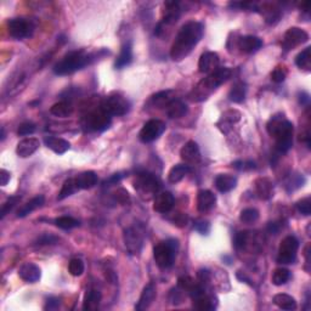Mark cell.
<instances>
[{"instance_id": "obj_44", "label": "cell", "mask_w": 311, "mask_h": 311, "mask_svg": "<svg viewBox=\"0 0 311 311\" xmlns=\"http://www.w3.org/2000/svg\"><path fill=\"white\" fill-rule=\"evenodd\" d=\"M197 285V282L194 281L192 277L190 276H181L180 279L178 280V287L184 292H190L191 289L193 288L194 286Z\"/></svg>"}, {"instance_id": "obj_48", "label": "cell", "mask_w": 311, "mask_h": 311, "mask_svg": "<svg viewBox=\"0 0 311 311\" xmlns=\"http://www.w3.org/2000/svg\"><path fill=\"white\" fill-rule=\"evenodd\" d=\"M173 224L178 227H184L188 224V215L186 213H176L173 217Z\"/></svg>"}, {"instance_id": "obj_4", "label": "cell", "mask_w": 311, "mask_h": 311, "mask_svg": "<svg viewBox=\"0 0 311 311\" xmlns=\"http://www.w3.org/2000/svg\"><path fill=\"white\" fill-rule=\"evenodd\" d=\"M95 58V54H88L84 50L71 51L54 66V73L58 76H68L88 66Z\"/></svg>"}, {"instance_id": "obj_31", "label": "cell", "mask_w": 311, "mask_h": 311, "mask_svg": "<svg viewBox=\"0 0 311 311\" xmlns=\"http://www.w3.org/2000/svg\"><path fill=\"white\" fill-rule=\"evenodd\" d=\"M100 301H101L100 291L92 288L88 293H86L85 299H84V304H83V309L88 310V311L97 310L98 306H100Z\"/></svg>"}, {"instance_id": "obj_11", "label": "cell", "mask_w": 311, "mask_h": 311, "mask_svg": "<svg viewBox=\"0 0 311 311\" xmlns=\"http://www.w3.org/2000/svg\"><path fill=\"white\" fill-rule=\"evenodd\" d=\"M309 40V34L304 31V29L299 28V27H291L285 33V37L282 40V47L285 51H291L295 47L301 45V44L306 43Z\"/></svg>"}, {"instance_id": "obj_2", "label": "cell", "mask_w": 311, "mask_h": 311, "mask_svg": "<svg viewBox=\"0 0 311 311\" xmlns=\"http://www.w3.org/2000/svg\"><path fill=\"white\" fill-rule=\"evenodd\" d=\"M268 133L276 140V149L280 153H286L293 146V124L283 115H276L266 125Z\"/></svg>"}, {"instance_id": "obj_15", "label": "cell", "mask_w": 311, "mask_h": 311, "mask_svg": "<svg viewBox=\"0 0 311 311\" xmlns=\"http://www.w3.org/2000/svg\"><path fill=\"white\" fill-rule=\"evenodd\" d=\"M180 157L185 163L191 164V166L199 163V161H201V151H199L197 142L188 141L185 143L180 151Z\"/></svg>"}, {"instance_id": "obj_24", "label": "cell", "mask_w": 311, "mask_h": 311, "mask_svg": "<svg viewBox=\"0 0 311 311\" xmlns=\"http://www.w3.org/2000/svg\"><path fill=\"white\" fill-rule=\"evenodd\" d=\"M74 179H76V182L78 187H79V190H89V188L94 187L98 180L96 173L92 172V170L80 173V174L76 176Z\"/></svg>"}, {"instance_id": "obj_27", "label": "cell", "mask_w": 311, "mask_h": 311, "mask_svg": "<svg viewBox=\"0 0 311 311\" xmlns=\"http://www.w3.org/2000/svg\"><path fill=\"white\" fill-rule=\"evenodd\" d=\"M187 106L186 103L182 102L181 100H179V98H175V100H173L172 102H170L168 106L166 107V112L167 116L169 117V118L175 119V118H181V117H184L187 113Z\"/></svg>"}, {"instance_id": "obj_19", "label": "cell", "mask_w": 311, "mask_h": 311, "mask_svg": "<svg viewBox=\"0 0 311 311\" xmlns=\"http://www.w3.org/2000/svg\"><path fill=\"white\" fill-rule=\"evenodd\" d=\"M156 294H157V292H156L154 283L149 282L148 285L143 288L141 295H140L139 301H137L135 305V310L142 311V310L148 309V307L151 306V304L153 303Z\"/></svg>"}, {"instance_id": "obj_29", "label": "cell", "mask_w": 311, "mask_h": 311, "mask_svg": "<svg viewBox=\"0 0 311 311\" xmlns=\"http://www.w3.org/2000/svg\"><path fill=\"white\" fill-rule=\"evenodd\" d=\"M174 94H175L174 90L160 91L151 97V102L153 106L157 107V109H162V107L166 109L173 100H175Z\"/></svg>"}, {"instance_id": "obj_53", "label": "cell", "mask_w": 311, "mask_h": 311, "mask_svg": "<svg viewBox=\"0 0 311 311\" xmlns=\"http://www.w3.org/2000/svg\"><path fill=\"white\" fill-rule=\"evenodd\" d=\"M123 174H122V173H117V174H113L112 176H111V178L109 179V180H105V182H103V185L105 186H111V185H113V184H116V182H118V181H121L122 179H123Z\"/></svg>"}, {"instance_id": "obj_50", "label": "cell", "mask_w": 311, "mask_h": 311, "mask_svg": "<svg viewBox=\"0 0 311 311\" xmlns=\"http://www.w3.org/2000/svg\"><path fill=\"white\" fill-rule=\"evenodd\" d=\"M58 241H59L58 237H55V236H53V235H49V233H45V235H41L35 243L39 244V246H45V244L56 243Z\"/></svg>"}, {"instance_id": "obj_5", "label": "cell", "mask_w": 311, "mask_h": 311, "mask_svg": "<svg viewBox=\"0 0 311 311\" xmlns=\"http://www.w3.org/2000/svg\"><path fill=\"white\" fill-rule=\"evenodd\" d=\"M179 250V241L175 238H170L164 242H161L153 249V258L156 264L161 269H169L174 264L176 254Z\"/></svg>"}, {"instance_id": "obj_18", "label": "cell", "mask_w": 311, "mask_h": 311, "mask_svg": "<svg viewBox=\"0 0 311 311\" xmlns=\"http://www.w3.org/2000/svg\"><path fill=\"white\" fill-rule=\"evenodd\" d=\"M39 145H40V142H39V140L35 139V137H26V139L21 140V141L17 143L16 153L21 158L31 157L39 148Z\"/></svg>"}, {"instance_id": "obj_16", "label": "cell", "mask_w": 311, "mask_h": 311, "mask_svg": "<svg viewBox=\"0 0 311 311\" xmlns=\"http://www.w3.org/2000/svg\"><path fill=\"white\" fill-rule=\"evenodd\" d=\"M174 196L172 193L166 191V192H161L156 196L154 201H153V211L157 212V213H169L172 211L173 207H174Z\"/></svg>"}, {"instance_id": "obj_6", "label": "cell", "mask_w": 311, "mask_h": 311, "mask_svg": "<svg viewBox=\"0 0 311 311\" xmlns=\"http://www.w3.org/2000/svg\"><path fill=\"white\" fill-rule=\"evenodd\" d=\"M134 187L140 193V196L148 199L152 194L158 192L161 187V182L156 175L143 172L136 175L135 181H134Z\"/></svg>"}, {"instance_id": "obj_46", "label": "cell", "mask_w": 311, "mask_h": 311, "mask_svg": "<svg viewBox=\"0 0 311 311\" xmlns=\"http://www.w3.org/2000/svg\"><path fill=\"white\" fill-rule=\"evenodd\" d=\"M297 209L299 211V213H301L303 215H310L311 213L310 197H306V198H303L299 202H297Z\"/></svg>"}, {"instance_id": "obj_1", "label": "cell", "mask_w": 311, "mask_h": 311, "mask_svg": "<svg viewBox=\"0 0 311 311\" xmlns=\"http://www.w3.org/2000/svg\"><path fill=\"white\" fill-rule=\"evenodd\" d=\"M204 33V27L197 21H188L181 27L170 47L173 61H181L190 55L194 46L199 43Z\"/></svg>"}, {"instance_id": "obj_28", "label": "cell", "mask_w": 311, "mask_h": 311, "mask_svg": "<svg viewBox=\"0 0 311 311\" xmlns=\"http://www.w3.org/2000/svg\"><path fill=\"white\" fill-rule=\"evenodd\" d=\"M274 304L276 305V306H279L280 309L282 310H295L297 309V301H295V299L292 297V295L286 294V293H279V294H276L274 297Z\"/></svg>"}, {"instance_id": "obj_26", "label": "cell", "mask_w": 311, "mask_h": 311, "mask_svg": "<svg viewBox=\"0 0 311 311\" xmlns=\"http://www.w3.org/2000/svg\"><path fill=\"white\" fill-rule=\"evenodd\" d=\"M44 202H45V197H44L43 194H38V196H35L34 198H32L31 201L27 202L26 204H23L22 207L19 209L17 218H25L28 214L33 213V212L37 211L38 208H40L41 205L44 204Z\"/></svg>"}, {"instance_id": "obj_33", "label": "cell", "mask_w": 311, "mask_h": 311, "mask_svg": "<svg viewBox=\"0 0 311 311\" xmlns=\"http://www.w3.org/2000/svg\"><path fill=\"white\" fill-rule=\"evenodd\" d=\"M131 61H133V49H131V45L129 43L124 44V45L122 46L121 54H119V56L116 60V68L122 70L125 66L130 65Z\"/></svg>"}, {"instance_id": "obj_47", "label": "cell", "mask_w": 311, "mask_h": 311, "mask_svg": "<svg viewBox=\"0 0 311 311\" xmlns=\"http://www.w3.org/2000/svg\"><path fill=\"white\" fill-rule=\"evenodd\" d=\"M34 131H35V124L31 123V122H25V123L20 124L17 133H19V135L26 136V135H32Z\"/></svg>"}, {"instance_id": "obj_49", "label": "cell", "mask_w": 311, "mask_h": 311, "mask_svg": "<svg viewBox=\"0 0 311 311\" xmlns=\"http://www.w3.org/2000/svg\"><path fill=\"white\" fill-rule=\"evenodd\" d=\"M194 230L198 231L201 235H208V232L211 231V224L207 220H198L194 223Z\"/></svg>"}, {"instance_id": "obj_51", "label": "cell", "mask_w": 311, "mask_h": 311, "mask_svg": "<svg viewBox=\"0 0 311 311\" xmlns=\"http://www.w3.org/2000/svg\"><path fill=\"white\" fill-rule=\"evenodd\" d=\"M232 167L235 169L238 170H250V169H255V164L252 161L249 162H243V161H237V162H233Z\"/></svg>"}, {"instance_id": "obj_10", "label": "cell", "mask_w": 311, "mask_h": 311, "mask_svg": "<svg viewBox=\"0 0 311 311\" xmlns=\"http://www.w3.org/2000/svg\"><path fill=\"white\" fill-rule=\"evenodd\" d=\"M101 109L111 117H119L128 113V111L130 109V105L128 102V100H125L121 95H112V96L105 98L102 103H101Z\"/></svg>"}, {"instance_id": "obj_37", "label": "cell", "mask_w": 311, "mask_h": 311, "mask_svg": "<svg viewBox=\"0 0 311 311\" xmlns=\"http://www.w3.org/2000/svg\"><path fill=\"white\" fill-rule=\"evenodd\" d=\"M289 279H291V271L287 270L285 268H279L272 272L271 280L275 286L286 285V283L289 281Z\"/></svg>"}, {"instance_id": "obj_36", "label": "cell", "mask_w": 311, "mask_h": 311, "mask_svg": "<svg viewBox=\"0 0 311 311\" xmlns=\"http://www.w3.org/2000/svg\"><path fill=\"white\" fill-rule=\"evenodd\" d=\"M79 191V187H78L76 179H68V180H66L64 182V185H62L61 191H60L58 199L59 201H62V199L67 198V197L72 196L73 193H76Z\"/></svg>"}, {"instance_id": "obj_32", "label": "cell", "mask_w": 311, "mask_h": 311, "mask_svg": "<svg viewBox=\"0 0 311 311\" xmlns=\"http://www.w3.org/2000/svg\"><path fill=\"white\" fill-rule=\"evenodd\" d=\"M50 113L58 118H67L73 113V106L68 101H60V102L53 105Z\"/></svg>"}, {"instance_id": "obj_14", "label": "cell", "mask_w": 311, "mask_h": 311, "mask_svg": "<svg viewBox=\"0 0 311 311\" xmlns=\"http://www.w3.org/2000/svg\"><path fill=\"white\" fill-rule=\"evenodd\" d=\"M219 55L214 51L203 53L198 61V70L201 73L211 74L219 67Z\"/></svg>"}, {"instance_id": "obj_45", "label": "cell", "mask_w": 311, "mask_h": 311, "mask_svg": "<svg viewBox=\"0 0 311 311\" xmlns=\"http://www.w3.org/2000/svg\"><path fill=\"white\" fill-rule=\"evenodd\" d=\"M113 197H115V199L118 203H121V204H129L130 203V194L128 192L127 190H124V188H117L115 191V193H113Z\"/></svg>"}, {"instance_id": "obj_30", "label": "cell", "mask_w": 311, "mask_h": 311, "mask_svg": "<svg viewBox=\"0 0 311 311\" xmlns=\"http://www.w3.org/2000/svg\"><path fill=\"white\" fill-rule=\"evenodd\" d=\"M190 172V166H186V164H176V166H174L169 170L168 180L170 184H178V182H180Z\"/></svg>"}, {"instance_id": "obj_52", "label": "cell", "mask_w": 311, "mask_h": 311, "mask_svg": "<svg viewBox=\"0 0 311 311\" xmlns=\"http://www.w3.org/2000/svg\"><path fill=\"white\" fill-rule=\"evenodd\" d=\"M60 299L55 297H50L47 298L46 305H45V310H56L60 307Z\"/></svg>"}, {"instance_id": "obj_3", "label": "cell", "mask_w": 311, "mask_h": 311, "mask_svg": "<svg viewBox=\"0 0 311 311\" xmlns=\"http://www.w3.org/2000/svg\"><path fill=\"white\" fill-rule=\"evenodd\" d=\"M232 72L227 67H218L214 72L208 74L207 78L202 79L193 89L191 94V100L192 101H203L208 98L209 95L213 92L215 89H218L221 84L226 82L231 77Z\"/></svg>"}, {"instance_id": "obj_34", "label": "cell", "mask_w": 311, "mask_h": 311, "mask_svg": "<svg viewBox=\"0 0 311 311\" xmlns=\"http://www.w3.org/2000/svg\"><path fill=\"white\" fill-rule=\"evenodd\" d=\"M246 84L243 82H237L232 85L231 90L229 92V98L230 101L236 103L243 102L244 98H246Z\"/></svg>"}, {"instance_id": "obj_17", "label": "cell", "mask_w": 311, "mask_h": 311, "mask_svg": "<svg viewBox=\"0 0 311 311\" xmlns=\"http://www.w3.org/2000/svg\"><path fill=\"white\" fill-rule=\"evenodd\" d=\"M256 196L263 201H269L274 197V184L268 178H258L254 181Z\"/></svg>"}, {"instance_id": "obj_41", "label": "cell", "mask_w": 311, "mask_h": 311, "mask_svg": "<svg viewBox=\"0 0 311 311\" xmlns=\"http://www.w3.org/2000/svg\"><path fill=\"white\" fill-rule=\"evenodd\" d=\"M21 201V196H13L10 198L7 199V202L3 204L2 212H0V219H4L7 217V214L10 213L11 211L15 208V205L19 204V202Z\"/></svg>"}, {"instance_id": "obj_22", "label": "cell", "mask_w": 311, "mask_h": 311, "mask_svg": "<svg viewBox=\"0 0 311 311\" xmlns=\"http://www.w3.org/2000/svg\"><path fill=\"white\" fill-rule=\"evenodd\" d=\"M263 46V40L255 35H244L238 39V47L242 53L253 54Z\"/></svg>"}, {"instance_id": "obj_13", "label": "cell", "mask_w": 311, "mask_h": 311, "mask_svg": "<svg viewBox=\"0 0 311 311\" xmlns=\"http://www.w3.org/2000/svg\"><path fill=\"white\" fill-rule=\"evenodd\" d=\"M143 242V231L140 227L133 226L124 231V243L130 254L140 253Z\"/></svg>"}, {"instance_id": "obj_9", "label": "cell", "mask_w": 311, "mask_h": 311, "mask_svg": "<svg viewBox=\"0 0 311 311\" xmlns=\"http://www.w3.org/2000/svg\"><path fill=\"white\" fill-rule=\"evenodd\" d=\"M9 34L15 39L32 37L35 31V23L28 19H13L8 22Z\"/></svg>"}, {"instance_id": "obj_8", "label": "cell", "mask_w": 311, "mask_h": 311, "mask_svg": "<svg viewBox=\"0 0 311 311\" xmlns=\"http://www.w3.org/2000/svg\"><path fill=\"white\" fill-rule=\"evenodd\" d=\"M299 248V241L294 236H287L282 240L279 247L277 263L279 264H294L297 260V252Z\"/></svg>"}, {"instance_id": "obj_20", "label": "cell", "mask_w": 311, "mask_h": 311, "mask_svg": "<svg viewBox=\"0 0 311 311\" xmlns=\"http://www.w3.org/2000/svg\"><path fill=\"white\" fill-rule=\"evenodd\" d=\"M217 203V197L209 190H201L197 194V209L201 213L209 212L212 208H214Z\"/></svg>"}, {"instance_id": "obj_39", "label": "cell", "mask_w": 311, "mask_h": 311, "mask_svg": "<svg viewBox=\"0 0 311 311\" xmlns=\"http://www.w3.org/2000/svg\"><path fill=\"white\" fill-rule=\"evenodd\" d=\"M55 225L62 230H71L79 226V221L72 217H60L55 220Z\"/></svg>"}, {"instance_id": "obj_25", "label": "cell", "mask_w": 311, "mask_h": 311, "mask_svg": "<svg viewBox=\"0 0 311 311\" xmlns=\"http://www.w3.org/2000/svg\"><path fill=\"white\" fill-rule=\"evenodd\" d=\"M215 187L220 191V192L225 193L230 192L233 190L237 185V179L236 176L230 175V174H220L215 178Z\"/></svg>"}, {"instance_id": "obj_40", "label": "cell", "mask_w": 311, "mask_h": 311, "mask_svg": "<svg viewBox=\"0 0 311 311\" xmlns=\"http://www.w3.org/2000/svg\"><path fill=\"white\" fill-rule=\"evenodd\" d=\"M68 271L74 277L82 276L83 272H84V263H83V260L78 258L72 259L70 264H68Z\"/></svg>"}, {"instance_id": "obj_7", "label": "cell", "mask_w": 311, "mask_h": 311, "mask_svg": "<svg viewBox=\"0 0 311 311\" xmlns=\"http://www.w3.org/2000/svg\"><path fill=\"white\" fill-rule=\"evenodd\" d=\"M111 117L107 115L105 111L101 109H95L83 118V127L89 131H103L110 127L111 124Z\"/></svg>"}, {"instance_id": "obj_55", "label": "cell", "mask_w": 311, "mask_h": 311, "mask_svg": "<svg viewBox=\"0 0 311 311\" xmlns=\"http://www.w3.org/2000/svg\"><path fill=\"white\" fill-rule=\"evenodd\" d=\"M310 101V96L309 94H306V92H301L300 95H299V102H300L301 105H307Z\"/></svg>"}, {"instance_id": "obj_12", "label": "cell", "mask_w": 311, "mask_h": 311, "mask_svg": "<svg viewBox=\"0 0 311 311\" xmlns=\"http://www.w3.org/2000/svg\"><path fill=\"white\" fill-rule=\"evenodd\" d=\"M166 130V123L160 119H151L143 124L142 129L140 130L139 137L142 142H153L157 140Z\"/></svg>"}, {"instance_id": "obj_21", "label": "cell", "mask_w": 311, "mask_h": 311, "mask_svg": "<svg viewBox=\"0 0 311 311\" xmlns=\"http://www.w3.org/2000/svg\"><path fill=\"white\" fill-rule=\"evenodd\" d=\"M19 276L23 281L29 283H34L37 281L40 280L41 271L39 269L38 265L33 264V263H26L20 268L19 270Z\"/></svg>"}, {"instance_id": "obj_42", "label": "cell", "mask_w": 311, "mask_h": 311, "mask_svg": "<svg viewBox=\"0 0 311 311\" xmlns=\"http://www.w3.org/2000/svg\"><path fill=\"white\" fill-rule=\"evenodd\" d=\"M250 238V232L249 231H240L236 233L235 236V247L237 249H243L248 246V242H249Z\"/></svg>"}, {"instance_id": "obj_43", "label": "cell", "mask_w": 311, "mask_h": 311, "mask_svg": "<svg viewBox=\"0 0 311 311\" xmlns=\"http://www.w3.org/2000/svg\"><path fill=\"white\" fill-rule=\"evenodd\" d=\"M287 73H288V71H287L286 66H283V65L277 66V67L271 72V80L274 83H277V84H279V83L285 82Z\"/></svg>"}, {"instance_id": "obj_35", "label": "cell", "mask_w": 311, "mask_h": 311, "mask_svg": "<svg viewBox=\"0 0 311 311\" xmlns=\"http://www.w3.org/2000/svg\"><path fill=\"white\" fill-rule=\"evenodd\" d=\"M295 65L298 66L300 70L307 71L311 70V47H305L301 53H299L295 58Z\"/></svg>"}, {"instance_id": "obj_54", "label": "cell", "mask_w": 311, "mask_h": 311, "mask_svg": "<svg viewBox=\"0 0 311 311\" xmlns=\"http://www.w3.org/2000/svg\"><path fill=\"white\" fill-rule=\"evenodd\" d=\"M9 180H10V173L7 172L5 169L0 170V184H2V186H5Z\"/></svg>"}, {"instance_id": "obj_38", "label": "cell", "mask_w": 311, "mask_h": 311, "mask_svg": "<svg viewBox=\"0 0 311 311\" xmlns=\"http://www.w3.org/2000/svg\"><path fill=\"white\" fill-rule=\"evenodd\" d=\"M259 219V211L255 208H246L241 212L240 220L244 224L255 223Z\"/></svg>"}, {"instance_id": "obj_23", "label": "cell", "mask_w": 311, "mask_h": 311, "mask_svg": "<svg viewBox=\"0 0 311 311\" xmlns=\"http://www.w3.org/2000/svg\"><path fill=\"white\" fill-rule=\"evenodd\" d=\"M44 143H45L47 148H50L58 154H64L71 148V143L67 140L62 139V137L45 136L44 137Z\"/></svg>"}]
</instances>
